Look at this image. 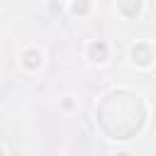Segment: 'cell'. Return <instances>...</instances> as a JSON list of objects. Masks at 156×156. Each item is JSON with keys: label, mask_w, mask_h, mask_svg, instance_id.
<instances>
[{"label": "cell", "mask_w": 156, "mask_h": 156, "mask_svg": "<svg viewBox=\"0 0 156 156\" xmlns=\"http://www.w3.org/2000/svg\"><path fill=\"white\" fill-rule=\"evenodd\" d=\"M39 63H41V54L37 49H27L24 51V66L27 68H37Z\"/></svg>", "instance_id": "obj_3"}, {"label": "cell", "mask_w": 156, "mask_h": 156, "mask_svg": "<svg viewBox=\"0 0 156 156\" xmlns=\"http://www.w3.org/2000/svg\"><path fill=\"white\" fill-rule=\"evenodd\" d=\"M85 10H88V2H80V5L76 2L73 5V12H85Z\"/></svg>", "instance_id": "obj_5"}, {"label": "cell", "mask_w": 156, "mask_h": 156, "mask_svg": "<svg viewBox=\"0 0 156 156\" xmlns=\"http://www.w3.org/2000/svg\"><path fill=\"white\" fill-rule=\"evenodd\" d=\"M88 56H90V61L102 63V61L107 58V44H105V41H93V44L88 46Z\"/></svg>", "instance_id": "obj_1"}, {"label": "cell", "mask_w": 156, "mask_h": 156, "mask_svg": "<svg viewBox=\"0 0 156 156\" xmlns=\"http://www.w3.org/2000/svg\"><path fill=\"white\" fill-rule=\"evenodd\" d=\"M132 56H134V61H139V63H151V49L146 46V44H136L134 49H132Z\"/></svg>", "instance_id": "obj_2"}, {"label": "cell", "mask_w": 156, "mask_h": 156, "mask_svg": "<svg viewBox=\"0 0 156 156\" xmlns=\"http://www.w3.org/2000/svg\"><path fill=\"white\" fill-rule=\"evenodd\" d=\"M0 156H5V154H2V149H0Z\"/></svg>", "instance_id": "obj_7"}, {"label": "cell", "mask_w": 156, "mask_h": 156, "mask_svg": "<svg viewBox=\"0 0 156 156\" xmlns=\"http://www.w3.org/2000/svg\"><path fill=\"white\" fill-rule=\"evenodd\" d=\"M119 10L127 12V15H134V12H139V2L136 5H119Z\"/></svg>", "instance_id": "obj_4"}, {"label": "cell", "mask_w": 156, "mask_h": 156, "mask_svg": "<svg viewBox=\"0 0 156 156\" xmlns=\"http://www.w3.org/2000/svg\"><path fill=\"white\" fill-rule=\"evenodd\" d=\"M117 156H129V154H117Z\"/></svg>", "instance_id": "obj_6"}]
</instances>
